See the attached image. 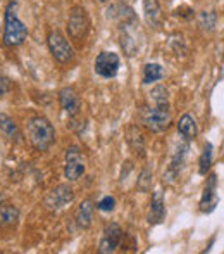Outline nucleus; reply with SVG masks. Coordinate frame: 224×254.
I'll list each match as a JSON object with an SVG mask.
<instances>
[{"instance_id": "nucleus-18", "label": "nucleus", "mask_w": 224, "mask_h": 254, "mask_svg": "<svg viewBox=\"0 0 224 254\" xmlns=\"http://www.w3.org/2000/svg\"><path fill=\"white\" fill-rule=\"evenodd\" d=\"M126 140L130 144L131 151H133L136 156L140 157H145V138H143V133L138 130V127H130L126 131Z\"/></svg>"}, {"instance_id": "nucleus-5", "label": "nucleus", "mask_w": 224, "mask_h": 254, "mask_svg": "<svg viewBox=\"0 0 224 254\" xmlns=\"http://www.w3.org/2000/svg\"><path fill=\"white\" fill-rule=\"evenodd\" d=\"M47 44L50 49L52 57L60 64H67L74 59V51L71 47V44L67 42V38L60 33L59 30H52L47 37Z\"/></svg>"}, {"instance_id": "nucleus-8", "label": "nucleus", "mask_w": 224, "mask_h": 254, "mask_svg": "<svg viewBox=\"0 0 224 254\" xmlns=\"http://www.w3.org/2000/svg\"><path fill=\"white\" fill-rule=\"evenodd\" d=\"M219 204V194H218V175L212 173L209 175L207 182H205L204 192H202L200 202H198V209L200 213L209 214L218 207Z\"/></svg>"}, {"instance_id": "nucleus-1", "label": "nucleus", "mask_w": 224, "mask_h": 254, "mask_svg": "<svg viewBox=\"0 0 224 254\" xmlns=\"http://www.w3.org/2000/svg\"><path fill=\"white\" fill-rule=\"evenodd\" d=\"M28 137L30 142L37 151L45 152L52 147L55 142V128L47 118L44 116H33L26 125Z\"/></svg>"}, {"instance_id": "nucleus-4", "label": "nucleus", "mask_w": 224, "mask_h": 254, "mask_svg": "<svg viewBox=\"0 0 224 254\" xmlns=\"http://www.w3.org/2000/svg\"><path fill=\"white\" fill-rule=\"evenodd\" d=\"M138 21L136 16L130 19L121 21V47L128 57L136 56L140 51V42H138Z\"/></svg>"}, {"instance_id": "nucleus-20", "label": "nucleus", "mask_w": 224, "mask_h": 254, "mask_svg": "<svg viewBox=\"0 0 224 254\" xmlns=\"http://www.w3.org/2000/svg\"><path fill=\"white\" fill-rule=\"evenodd\" d=\"M212 156H214V147H212L211 142H205L200 154V159H198V173L200 175L209 173V170L212 166Z\"/></svg>"}, {"instance_id": "nucleus-19", "label": "nucleus", "mask_w": 224, "mask_h": 254, "mask_svg": "<svg viewBox=\"0 0 224 254\" xmlns=\"http://www.w3.org/2000/svg\"><path fill=\"white\" fill-rule=\"evenodd\" d=\"M0 135L7 140H17L19 138V128H17L16 121L3 113H0Z\"/></svg>"}, {"instance_id": "nucleus-10", "label": "nucleus", "mask_w": 224, "mask_h": 254, "mask_svg": "<svg viewBox=\"0 0 224 254\" xmlns=\"http://www.w3.org/2000/svg\"><path fill=\"white\" fill-rule=\"evenodd\" d=\"M123 237H124V232L117 223L105 225L104 234H102V239H100V244H98V253H102V254L114 253L117 248H119L121 242H123Z\"/></svg>"}, {"instance_id": "nucleus-14", "label": "nucleus", "mask_w": 224, "mask_h": 254, "mask_svg": "<svg viewBox=\"0 0 224 254\" xmlns=\"http://www.w3.org/2000/svg\"><path fill=\"white\" fill-rule=\"evenodd\" d=\"M59 104L64 109V113H67L69 116H76L81 109V101L78 97V94L74 92V88L66 87L59 92Z\"/></svg>"}, {"instance_id": "nucleus-7", "label": "nucleus", "mask_w": 224, "mask_h": 254, "mask_svg": "<svg viewBox=\"0 0 224 254\" xmlns=\"http://www.w3.org/2000/svg\"><path fill=\"white\" fill-rule=\"evenodd\" d=\"M85 157L83 152L76 147V145H71L66 149V166H64V177L69 182H76L81 175L85 173Z\"/></svg>"}, {"instance_id": "nucleus-25", "label": "nucleus", "mask_w": 224, "mask_h": 254, "mask_svg": "<svg viewBox=\"0 0 224 254\" xmlns=\"http://www.w3.org/2000/svg\"><path fill=\"white\" fill-rule=\"evenodd\" d=\"M136 185H138V189H140L141 192L150 190V187H152V171L148 170V168H145V170L140 173V178H138Z\"/></svg>"}, {"instance_id": "nucleus-24", "label": "nucleus", "mask_w": 224, "mask_h": 254, "mask_svg": "<svg viewBox=\"0 0 224 254\" xmlns=\"http://www.w3.org/2000/svg\"><path fill=\"white\" fill-rule=\"evenodd\" d=\"M150 101L154 104H169V92L164 85H157L150 90Z\"/></svg>"}, {"instance_id": "nucleus-15", "label": "nucleus", "mask_w": 224, "mask_h": 254, "mask_svg": "<svg viewBox=\"0 0 224 254\" xmlns=\"http://www.w3.org/2000/svg\"><path fill=\"white\" fill-rule=\"evenodd\" d=\"M143 14L148 26L159 28L162 23V12L159 0H143Z\"/></svg>"}, {"instance_id": "nucleus-11", "label": "nucleus", "mask_w": 224, "mask_h": 254, "mask_svg": "<svg viewBox=\"0 0 224 254\" xmlns=\"http://www.w3.org/2000/svg\"><path fill=\"white\" fill-rule=\"evenodd\" d=\"M74 199V192L69 185H59L54 190L48 192V195L45 197V206L50 211H57L60 207L67 206L69 202H73Z\"/></svg>"}, {"instance_id": "nucleus-23", "label": "nucleus", "mask_w": 224, "mask_h": 254, "mask_svg": "<svg viewBox=\"0 0 224 254\" xmlns=\"http://www.w3.org/2000/svg\"><path fill=\"white\" fill-rule=\"evenodd\" d=\"M198 26L204 31H207V33L214 31V28L218 26V14H216V10H204L200 14V17H198Z\"/></svg>"}, {"instance_id": "nucleus-9", "label": "nucleus", "mask_w": 224, "mask_h": 254, "mask_svg": "<svg viewBox=\"0 0 224 254\" xmlns=\"http://www.w3.org/2000/svg\"><path fill=\"white\" fill-rule=\"evenodd\" d=\"M121 59L116 52H100L95 59V73L102 78H114L119 71Z\"/></svg>"}, {"instance_id": "nucleus-3", "label": "nucleus", "mask_w": 224, "mask_h": 254, "mask_svg": "<svg viewBox=\"0 0 224 254\" xmlns=\"http://www.w3.org/2000/svg\"><path fill=\"white\" fill-rule=\"evenodd\" d=\"M141 121H143V127L154 133L164 131L171 125L169 104H154V106L147 107L141 114Z\"/></svg>"}, {"instance_id": "nucleus-22", "label": "nucleus", "mask_w": 224, "mask_h": 254, "mask_svg": "<svg viewBox=\"0 0 224 254\" xmlns=\"http://www.w3.org/2000/svg\"><path fill=\"white\" fill-rule=\"evenodd\" d=\"M19 218V209L10 204H5V206H0V225L2 227H10L14 225Z\"/></svg>"}, {"instance_id": "nucleus-21", "label": "nucleus", "mask_w": 224, "mask_h": 254, "mask_svg": "<svg viewBox=\"0 0 224 254\" xmlns=\"http://www.w3.org/2000/svg\"><path fill=\"white\" fill-rule=\"evenodd\" d=\"M162 76H164V69H162L161 64L150 63V64H145L143 66V83L145 85H150V83H154V81H159Z\"/></svg>"}, {"instance_id": "nucleus-27", "label": "nucleus", "mask_w": 224, "mask_h": 254, "mask_svg": "<svg viewBox=\"0 0 224 254\" xmlns=\"http://www.w3.org/2000/svg\"><path fill=\"white\" fill-rule=\"evenodd\" d=\"M10 85H9V80L3 76H0V95H5L7 92H9Z\"/></svg>"}, {"instance_id": "nucleus-12", "label": "nucleus", "mask_w": 224, "mask_h": 254, "mask_svg": "<svg viewBox=\"0 0 224 254\" xmlns=\"http://www.w3.org/2000/svg\"><path fill=\"white\" fill-rule=\"evenodd\" d=\"M188 151H190V144H188V140L178 145L176 151H174V154H173V159H171V164H169L168 171L164 173V182H168V184H173L174 178L179 175V171L183 170L184 163H186Z\"/></svg>"}, {"instance_id": "nucleus-2", "label": "nucleus", "mask_w": 224, "mask_h": 254, "mask_svg": "<svg viewBox=\"0 0 224 254\" xmlns=\"http://www.w3.org/2000/svg\"><path fill=\"white\" fill-rule=\"evenodd\" d=\"M16 2H10L5 9V26H3V44L7 47H17L28 37V28L17 17Z\"/></svg>"}, {"instance_id": "nucleus-26", "label": "nucleus", "mask_w": 224, "mask_h": 254, "mask_svg": "<svg viewBox=\"0 0 224 254\" xmlns=\"http://www.w3.org/2000/svg\"><path fill=\"white\" fill-rule=\"evenodd\" d=\"M97 209L104 211V213H111V211L116 209V199H114L112 195H105V197H102L100 201L97 202Z\"/></svg>"}, {"instance_id": "nucleus-13", "label": "nucleus", "mask_w": 224, "mask_h": 254, "mask_svg": "<svg viewBox=\"0 0 224 254\" xmlns=\"http://www.w3.org/2000/svg\"><path fill=\"white\" fill-rule=\"evenodd\" d=\"M166 220V202L162 190H155L152 195L150 207H148L147 221L150 225H161Z\"/></svg>"}, {"instance_id": "nucleus-6", "label": "nucleus", "mask_w": 224, "mask_h": 254, "mask_svg": "<svg viewBox=\"0 0 224 254\" xmlns=\"http://www.w3.org/2000/svg\"><path fill=\"white\" fill-rule=\"evenodd\" d=\"M88 26H90V21H88L87 10L80 5L73 7L69 12V19H67V33H69V37L76 42H81L87 37Z\"/></svg>"}, {"instance_id": "nucleus-28", "label": "nucleus", "mask_w": 224, "mask_h": 254, "mask_svg": "<svg viewBox=\"0 0 224 254\" xmlns=\"http://www.w3.org/2000/svg\"><path fill=\"white\" fill-rule=\"evenodd\" d=\"M97 2H102V3H104V2H107V0H97Z\"/></svg>"}, {"instance_id": "nucleus-16", "label": "nucleus", "mask_w": 224, "mask_h": 254, "mask_svg": "<svg viewBox=\"0 0 224 254\" xmlns=\"http://www.w3.org/2000/svg\"><path fill=\"white\" fill-rule=\"evenodd\" d=\"M93 209H95V202L91 199H85L83 202L80 204L76 211V223L80 228L87 230V228L91 227V218H93Z\"/></svg>"}, {"instance_id": "nucleus-17", "label": "nucleus", "mask_w": 224, "mask_h": 254, "mask_svg": "<svg viewBox=\"0 0 224 254\" xmlns=\"http://www.w3.org/2000/svg\"><path fill=\"white\" fill-rule=\"evenodd\" d=\"M178 131H179V135L184 140H195L198 135V127L195 118L191 114H183L179 118V123H178Z\"/></svg>"}]
</instances>
